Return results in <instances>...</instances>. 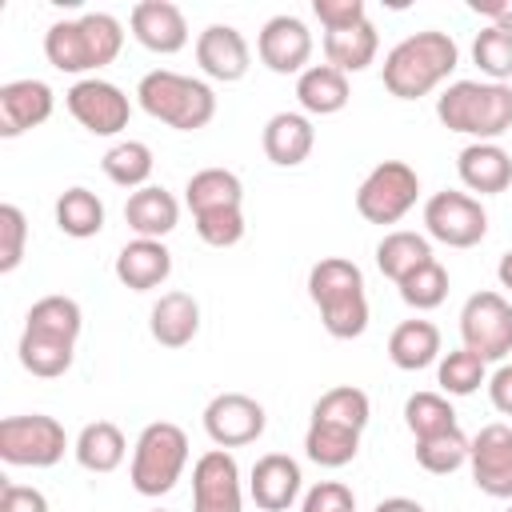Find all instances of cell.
Masks as SVG:
<instances>
[{
  "label": "cell",
  "instance_id": "5",
  "mask_svg": "<svg viewBox=\"0 0 512 512\" xmlns=\"http://www.w3.org/2000/svg\"><path fill=\"white\" fill-rule=\"evenodd\" d=\"M136 100L140 108L176 128V132H200L212 116H216V96L204 80L196 76H184V72H172V68H156L148 76H140L136 84Z\"/></svg>",
  "mask_w": 512,
  "mask_h": 512
},
{
  "label": "cell",
  "instance_id": "16",
  "mask_svg": "<svg viewBox=\"0 0 512 512\" xmlns=\"http://www.w3.org/2000/svg\"><path fill=\"white\" fill-rule=\"evenodd\" d=\"M196 64H200L204 76H212L220 84H236L252 68V48H248V40H244L240 28H232V24H208L196 36Z\"/></svg>",
  "mask_w": 512,
  "mask_h": 512
},
{
  "label": "cell",
  "instance_id": "34",
  "mask_svg": "<svg viewBox=\"0 0 512 512\" xmlns=\"http://www.w3.org/2000/svg\"><path fill=\"white\" fill-rule=\"evenodd\" d=\"M304 452H308V460L320 464V468H344V464H352L356 452H360V432L340 428V424L312 420L308 432H304Z\"/></svg>",
  "mask_w": 512,
  "mask_h": 512
},
{
  "label": "cell",
  "instance_id": "35",
  "mask_svg": "<svg viewBox=\"0 0 512 512\" xmlns=\"http://www.w3.org/2000/svg\"><path fill=\"white\" fill-rule=\"evenodd\" d=\"M368 416H372V400H368L364 388H352V384H336L312 404V420L340 424V428H352V432H364Z\"/></svg>",
  "mask_w": 512,
  "mask_h": 512
},
{
  "label": "cell",
  "instance_id": "19",
  "mask_svg": "<svg viewBox=\"0 0 512 512\" xmlns=\"http://www.w3.org/2000/svg\"><path fill=\"white\" fill-rule=\"evenodd\" d=\"M300 464L284 452H268L252 464V476H248V496L256 500V508L264 512H288L300 496Z\"/></svg>",
  "mask_w": 512,
  "mask_h": 512
},
{
  "label": "cell",
  "instance_id": "33",
  "mask_svg": "<svg viewBox=\"0 0 512 512\" xmlns=\"http://www.w3.org/2000/svg\"><path fill=\"white\" fill-rule=\"evenodd\" d=\"M56 228L64 236H72V240L96 236L104 228V200L92 188H84V184L60 192V200H56Z\"/></svg>",
  "mask_w": 512,
  "mask_h": 512
},
{
  "label": "cell",
  "instance_id": "36",
  "mask_svg": "<svg viewBox=\"0 0 512 512\" xmlns=\"http://www.w3.org/2000/svg\"><path fill=\"white\" fill-rule=\"evenodd\" d=\"M16 352H20V364H24L32 376H40V380L64 376V372L72 368V360H76V344L44 340V336H32V332H20Z\"/></svg>",
  "mask_w": 512,
  "mask_h": 512
},
{
  "label": "cell",
  "instance_id": "45",
  "mask_svg": "<svg viewBox=\"0 0 512 512\" xmlns=\"http://www.w3.org/2000/svg\"><path fill=\"white\" fill-rule=\"evenodd\" d=\"M300 512H356V496L340 480H320V484H312L304 492Z\"/></svg>",
  "mask_w": 512,
  "mask_h": 512
},
{
  "label": "cell",
  "instance_id": "15",
  "mask_svg": "<svg viewBox=\"0 0 512 512\" xmlns=\"http://www.w3.org/2000/svg\"><path fill=\"white\" fill-rule=\"evenodd\" d=\"M256 56L276 76H300L312 60V32L300 16H272L256 36Z\"/></svg>",
  "mask_w": 512,
  "mask_h": 512
},
{
  "label": "cell",
  "instance_id": "24",
  "mask_svg": "<svg viewBox=\"0 0 512 512\" xmlns=\"http://www.w3.org/2000/svg\"><path fill=\"white\" fill-rule=\"evenodd\" d=\"M124 220H128V228H132L140 240H164V236L180 224V200H176L168 188L148 184V188H140V192L128 196Z\"/></svg>",
  "mask_w": 512,
  "mask_h": 512
},
{
  "label": "cell",
  "instance_id": "10",
  "mask_svg": "<svg viewBox=\"0 0 512 512\" xmlns=\"http://www.w3.org/2000/svg\"><path fill=\"white\" fill-rule=\"evenodd\" d=\"M424 228L448 248H476L488 236V212L476 196L444 188L424 200Z\"/></svg>",
  "mask_w": 512,
  "mask_h": 512
},
{
  "label": "cell",
  "instance_id": "37",
  "mask_svg": "<svg viewBox=\"0 0 512 512\" xmlns=\"http://www.w3.org/2000/svg\"><path fill=\"white\" fill-rule=\"evenodd\" d=\"M404 424L416 440L424 436H436V432H448L456 428V408L444 392H412L404 400Z\"/></svg>",
  "mask_w": 512,
  "mask_h": 512
},
{
  "label": "cell",
  "instance_id": "28",
  "mask_svg": "<svg viewBox=\"0 0 512 512\" xmlns=\"http://www.w3.org/2000/svg\"><path fill=\"white\" fill-rule=\"evenodd\" d=\"M184 204L192 208V216H204V212H216V208H240L244 204V184L228 168H200L184 184Z\"/></svg>",
  "mask_w": 512,
  "mask_h": 512
},
{
  "label": "cell",
  "instance_id": "20",
  "mask_svg": "<svg viewBox=\"0 0 512 512\" xmlns=\"http://www.w3.org/2000/svg\"><path fill=\"white\" fill-rule=\"evenodd\" d=\"M456 176H460V184L468 192L496 196V192H504L512 184V156L492 140H472L456 156Z\"/></svg>",
  "mask_w": 512,
  "mask_h": 512
},
{
  "label": "cell",
  "instance_id": "1",
  "mask_svg": "<svg viewBox=\"0 0 512 512\" xmlns=\"http://www.w3.org/2000/svg\"><path fill=\"white\" fill-rule=\"evenodd\" d=\"M460 64V48L448 32L424 28L404 36L388 56H384V88L396 100H420L428 92H436Z\"/></svg>",
  "mask_w": 512,
  "mask_h": 512
},
{
  "label": "cell",
  "instance_id": "50",
  "mask_svg": "<svg viewBox=\"0 0 512 512\" xmlns=\"http://www.w3.org/2000/svg\"><path fill=\"white\" fill-rule=\"evenodd\" d=\"M496 280H500V288L512 292V248L500 256V264H496Z\"/></svg>",
  "mask_w": 512,
  "mask_h": 512
},
{
  "label": "cell",
  "instance_id": "3",
  "mask_svg": "<svg viewBox=\"0 0 512 512\" xmlns=\"http://www.w3.org/2000/svg\"><path fill=\"white\" fill-rule=\"evenodd\" d=\"M308 296L320 312V324L336 340H356L368 328L364 272L344 256H324L308 272Z\"/></svg>",
  "mask_w": 512,
  "mask_h": 512
},
{
  "label": "cell",
  "instance_id": "21",
  "mask_svg": "<svg viewBox=\"0 0 512 512\" xmlns=\"http://www.w3.org/2000/svg\"><path fill=\"white\" fill-rule=\"evenodd\" d=\"M172 276V252L164 240H128L116 252V280L132 292H152Z\"/></svg>",
  "mask_w": 512,
  "mask_h": 512
},
{
  "label": "cell",
  "instance_id": "17",
  "mask_svg": "<svg viewBox=\"0 0 512 512\" xmlns=\"http://www.w3.org/2000/svg\"><path fill=\"white\" fill-rule=\"evenodd\" d=\"M128 28H132L136 44H144L156 56H172L188 44V20L168 0H140L128 16Z\"/></svg>",
  "mask_w": 512,
  "mask_h": 512
},
{
  "label": "cell",
  "instance_id": "39",
  "mask_svg": "<svg viewBox=\"0 0 512 512\" xmlns=\"http://www.w3.org/2000/svg\"><path fill=\"white\" fill-rule=\"evenodd\" d=\"M436 384L444 396H472L480 384H488V368L476 352L468 348H452L440 356V368H436Z\"/></svg>",
  "mask_w": 512,
  "mask_h": 512
},
{
  "label": "cell",
  "instance_id": "40",
  "mask_svg": "<svg viewBox=\"0 0 512 512\" xmlns=\"http://www.w3.org/2000/svg\"><path fill=\"white\" fill-rule=\"evenodd\" d=\"M396 288H400V300H404L408 308L432 312V308H440L444 296H448V272H444L440 260H428V264H420L416 272H408Z\"/></svg>",
  "mask_w": 512,
  "mask_h": 512
},
{
  "label": "cell",
  "instance_id": "18",
  "mask_svg": "<svg viewBox=\"0 0 512 512\" xmlns=\"http://www.w3.org/2000/svg\"><path fill=\"white\" fill-rule=\"evenodd\" d=\"M56 108V96L44 80H8L0 84V136L12 140L28 128H40Z\"/></svg>",
  "mask_w": 512,
  "mask_h": 512
},
{
  "label": "cell",
  "instance_id": "25",
  "mask_svg": "<svg viewBox=\"0 0 512 512\" xmlns=\"http://www.w3.org/2000/svg\"><path fill=\"white\" fill-rule=\"evenodd\" d=\"M72 456H76V464L84 472H100L104 476V472H116L124 464L128 440L112 420H92V424L80 428V436L72 444Z\"/></svg>",
  "mask_w": 512,
  "mask_h": 512
},
{
  "label": "cell",
  "instance_id": "52",
  "mask_svg": "<svg viewBox=\"0 0 512 512\" xmlns=\"http://www.w3.org/2000/svg\"><path fill=\"white\" fill-rule=\"evenodd\" d=\"M508 512H512V508H508Z\"/></svg>",
  "mask_w": 512,
  "mask_h": 512
},
{
  "label": "cell",
  "instance_id": "31",
  "mask_svg": "<svg viewBox=\"0 0 512 512\" xmlns=\"http://www.w3.org/2000/svg\"><path fill=\"white\" fill-rule=\"evenodd\" d=\"M428 260H436V256H432L428 236H420V232L396 228V232H384V240L376 244V268H380L392 284H400L408 272H416V268L428 264Z\"/></svg>",
  "mask_w": 512,
  "mask_h": 512
},
{
  "label": "cell",
  "instance_id": "23",
  "mask_svg": "<svg viewBox=\"0 0 512 512\" xmlns=\"http://www.w3.org/2000/svg\"><path fill=\"white\" fill-rule=\"evenodd\" d=\"M148 332L160 348H184L200 332V304L188 292H164L148 312Z\"/></svg>",
  "mask_w": 512,
  "mask_h": 512
},
{
  "label": "cell",
  "instance_id": "42",
  "mask_svg": "<svg viewBox=\"0 0 512 512\" xmlns=\"http://www.w3.org/2000/svg\"><path fill=\"white\" fill-rule=\"evenodd\" d=\"M192 220H196V236L208 248H232L244 240V212L240 208H216V212H204Z\"/></svg>",
  "mask_w": 512,
  "mask_h": 512
},
{
  "label": "cell",
  "instance_id": "12",
  "mask_svg": "<svg viewBox=\"0 0 512 512\" xmlns=\"http://www.w3.org/2000/svg\"><path fill=\"white\" fill-rule=\"evenodd\" d=\"M264 424H268L264 404L244 392H220L204 408V432L216 448H244L264 436Z\"/></svg>",
  "mask_w": 512,
  "mask_h": 512
},
{
  "label": "cell",
  "instance_id": "46",
  "mask_svg": "<svg viewBox=\"0 0 512 512\" xmlns=\"http://www.w3.org/2000/svg\"><path fill=\"white\" fill-rule=\"evenodd\" d=\"M0 512H48V496L32 484H0Z\"/></svg>",
  "mask_w": 512,
  "mask_h": 512
},
{
  "label": "cell",
  "instance_id": "47",
  "mask_svg": "<svg viewBox=\"0 0 512 512\" xmlns=\"http://www.w3.org/2000/svg\"><path fill=\"white\" fill-rule=\"evenodd\" d=\"M488 400L500 416H512V364H500L488 376Z\"/></svg>",
  "mask_w": 512,
  "mask_h": 512
},
{
  "label": "cell",
  "instance_id": "41",
  "mask_svg": "<svg viewBox=\"0 0 512 512\" xmlns=\"http://www.w3.org/2000/svg\"><path fill=\"white\" fill-rule=\"evenodd\" d=\"M472 60L492 84H504L512 76V32L508 28H492V24L480 28L476 40H472Z\"/></svg>",
  "mask_w": 512,
  "mask_h": 512
},
{
  "label": "cell",
  "instance_id": "8",
  "mask_svg": "<svg viewBox=\"0 0 512 512\" xmlns=\"http://www.w3.org/2000/svg\"><path fill=\"white\" fill-rule=\"evenodd\" d=\"M420 196V176L412 164L404 160H384L376 164L360 188H356V212L368 220V224H396L412 212Z\"/></svg>",
  "mask_w": 512,
  "mask_h": 512
},
{
  "label": "cell",
  "instance_id": "30",
  "mask_svg": "<svg viewBox=\"0 0 512 512\" xmlns=\"http://www.w3.org/2000/svg\"><path fill=\"white\" fill-rule=\"evenodd\" d=\"M380 52V36L372 28V20L356 24V28H340V32H324V60L336 72H364Z\"/></svg>",
  "mask_w": 512,
  "mask_h": 512
},
{
  "label": "cell",
  "instance_id": "29",
  "mask_svg": "<svg viewBox=\"0 0 512 512\" xmlns=\"http://www.w3.org/2000/svg\"><path fill=\"white\" fill-rule=\"evenodd\" d=\"M80 328H84V312L72 296H40L24 316V332L60 340V344H76Z\"/></svg>",
  "mask_w": 512,
  "mask_h": 512
},
{
  "label": "cell",
  "instance_id": "6",
  "mask_svg": "<svg viewBox=\"0 0 512 512\" xmlns=\"http://www.w3.org/2000/svg\"><path fill=\"white\" fill-rule=\"evenodd\" d=\"M188 464V436L172 420H152L136 444H132V468L128 480L140 496H164L176 488Z\"/></svg>",
  "mask_w": 512,
  "mask_h": 512
},
{
  "label": "cell",
  "instance_id": "9",
  "mask_svg": "<svg viewBox=\"0 0 512 512\" xmlns=\"http://www.w3.org/2000/svg\"><path fill=\"white\" fill-rule=\"evenodd\" d=\"M460 340L484 364L504 360L512 352V304L500 292H472L460 308Z\"/></svg>",
  "mask_w": 512,
  "mask_h": 512
},
{
  "label": "cell",
  "instance_id": "26",
  "mask_svg": "<svg viewBox=\"0 0 512 512\" xmlns=\"http://www.w3.org/2000/svg\"><path fill=\"white\" fill-rule=\"evenodd\" d=\"M348 76L336 72L332 64H308L296 76V100L308 116H336L348 104Z\"/></svg>",
  "mask_w": 512,
  "mask_h": 512
},
{
  "label": "cell",
  "instance_id": "27",
  "mask_svg": "<svg viewBox=\"0 0 512 512\" xmlns=\"http://www.w3.org/2000/svg\"><path fill=\"white\" fill-rule=\"evenodd\" d=\"M388 360L404 372H420L440 360V328L432 320H404L388 336Z\"/></svg>",
  "mask_w": 512,
  "mask_h": 512
},
{
  "label": "cell",
  "instance_id": "32",
  "mask_svg": "<svg viewBox=\"0 0 512 512\" xmlns=\"http://www.w3.org/2000/svg\"><path fill=\"white\" fill-rule=\"evenodd\" d=\"M152 168H156V160H152V148H148L144 140H120V144H112V148L100 156V172H104L116 188H128V192L148 188Z\"/></svg>",
  "mask_w": 512,
  "mask_h": 512
},
{
  "label": "cell",
  "instance_id": "11",
  "mask_svg": "<svg viewBox=\"0 0 512 512\" xmlns=\"http://www.w3.org/2000/svg\"><path fill=\"white\" fill-rule=\"evenodd\" d=\"M64 104H68L72 120L92 136H116L132 120V100L124 96V88H116L112 80H100V76L76 80L64 92Z\"/></svg>",
  "mask_w": 512,
  "mask_h": 512
},
{
  "label": "cell",
  "instance_id": "13",
  "mask_svg": "<svg viewBox=\"0 0 512 512\" xmlns=\"http://www.w3.org/2000/svg\"><path fill=\"white\" fill-rule=\"evenodd\" d=\"M240 464L228 448H208L192 464V512H240Z\"/></svg>",
  "mask_w": 512,
  "mask_h": 512
},
{
  "label": "cell",
  "instance_id": "7",
  "mask_svg": "<svg viewBox=\"0 0 512 512\" xmlns=\"http://www.w3.org/2000/svg\"><path fill=\"white\" fill-rule=\"evenodd\" d=\"M68 452V432L56 416L28 412L0 420V460L12 468H52Z\"/></svg>",
  "mask_w": 512,
  "mask_h": 512
},
{
  "label": "cell",
  "instance_id": "48",
  "mask_svg": "<svg viewBox=\"0 0 512 512\" xmlns=\"http://www.w3.org/2000/svg\"><path fill=\"white\" fill-rule=\"evenodd\" d=\"M468 8L476 16H484L492 28H508L512 32V0H472Z\"/></svg>",
  "mask_w": 512,
  "mask_h": 512
},
{
  "label": "cell",
  "instance_id": "2",
  "mask_svg": "<svg viewBox=\"0 0 512 512\" xmlns=\"http://www.w3.org/2000/svg\"><path fill=\"white\" fill-rule=\"evenodd\" d=\"M124 48V28L108 12H84L80 20H56L44 32V56L56 72L80 76L108 68Z\"/></svg>",
  "mask_w": 512,
  "mask_h": 512
},
{
  "label": "cell",
  "instance_id": "43",
  "mask_svg": "<svg viewBox=\"0 0 512 512\" xmlns=\"http://www.w3.org/2000/svg\"><path fill=\"white\" fill-rule=\"evenodd\" d=\"M28 244V220L16 204H0V272H16Z\"/></svg>",
  "mask_w": 512,
  "mask_h": 512
},
{
  "label": "cell",
  "instance_id": "14",
  "mask_svg": "<svg viewBox=\"0 0 512 512\" xmlns=\"http://www.w3.org/2000/svg\"><path fill=\"white\" fill-rule=\"evenodd\" d=\"M472 484L492 500H512V428L508 424H484L472 436L468 452Z\"/></svg>",
  "mask_w": 512,
  "mask_h": 512
},
{
  "label": "cell",
  "instance_id": "44",
  "mask_svg": "<svg viewBox=\"0 0 512 512\" xmlns=\"http://www.w3.org/2000/svg\"><path fill=\"white\" fill-rule=\"evenodd\" d=\"M312 16L320 20L324 32H340V28H356L368 20L364 0H312Z\"/></svg>",
  "mask_w": 512,
  "mask_h": 512
},
{
  "label": "cell",
  "instance_id": "4",
  "mask_svg": "<svg viewBox=\"0 0 512 512\" xmlns=\"http://www.w3.org/2000/svg\"><path fill=\"white\" fill-rule=\"evenodd\" d=\"M436 116L448 132L496 144V136L512 128V84L456 80L436 96Z\"/></svg>",
  "mask_w": 512,
  "mask_h": 512
},
{
  "label": "cell",
  "instance_id": "51",
  "mask_svg": "<svg viewBox=\"0 0 512 512\" xmlns=\"http://www.w3.org/2000/svg\"><path fill=\"white\" fill-rule=\"evenodd\" d=\"M156 512H164V508H156Z\"/></svg>",
  "mask_w": 512,
  "mask_h": 512
},
{
  "label": "cell",
  "instance_id": "49",
  "mask_svg": "<svg viewBox=\"0 0 512 512\" xmlns=\"http://www.w3.org/2000/svg\"><path fill=\"white\" fill-rule=\"evenodd\" d=\"M372 512H424V504H420V500H408V496H388V500H380Z\"/></svg>",
  "mask_w": 512,
  "mask_h": 512
},
{
  "label": "cell",
  "instance_id": "22",
  "mask_svg": "<svg viewBox=\"0 0 512 512\" xmlns=\"http://www.w3.org/2000/svg\"><path fill=\"white\" fill-rule=\"evenodd\" d=\"M264 156L276 164V168H296L312 156V144H316V128L304 112H276L268 124H264Z\"/></svg>",
  "mask_w": 512,
  "mask_h": 512
},
{
  "label": "cell",
  "instance_id": "38",
  "mask_svg": "<svg viewBox=\"0 0 512 512\" xmlns=\"http://www.w3.org/2000/svg\"><path fill=\"white\" fill-rule=\"evenodd\" d=\"M468 452H472V440L460 428H448V432H436V436L416 440V464L424 472H432V476L456 472L460 464H468Z\"/></svg>",
  "mask_w": 512,
  "mask_h": 512
}]
</instances>
